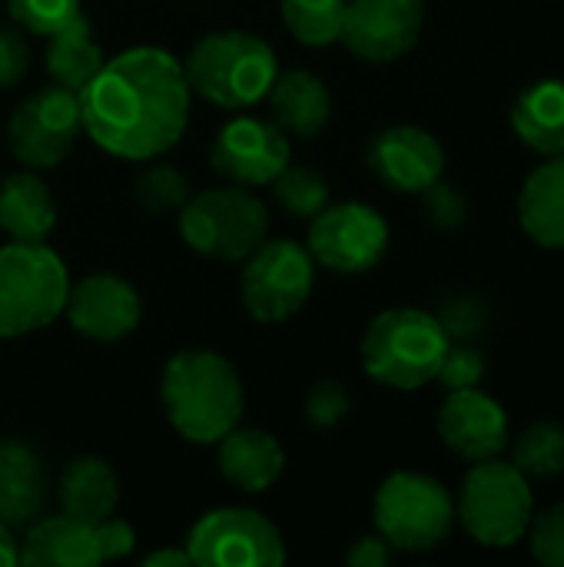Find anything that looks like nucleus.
I'll list each match as a JSON object with an SVG mask.
<instances>
[{"instance_id": "1", "label": "nucleus", "mask_w": 564, "mask_h": 567, "mask_svg": "<svg viewBox=\"0 0 564 567\" xmlns=\"http://www.w3.org/2000/svg\"><path fill=\"white\" fill-rule=\"evenodd\" d=\"M83 133L110 156L150 163L189 126V80L183 60L163 47H130L96 70L76 93Z\"/></svg>"}, {"instance_id": "2", "label": "nucleus", "mask_w": 564, "mask_h": 567, "mask_svg": "<svg viewBox=\"0 0 564 567\" xmlns=\"http://www.w3.org/2000/svg\"><path fill=\"white\" fill-rule=\"evenodd\" d=\"M160 402L180 439L216 445L243 425L246 389L226 355L213 349H183L163 365Z\"/></svg>"}, {"instance_id": "3", "label": "nucleus", "mask_w": 564, "mask_h": 567, "mask_svg": "<svg viewBox=\"0 0 564 567\" xmlns=\"http://www.w3.org/2000/svg\"><path fill=\"white\" fill-rule=\"evenodd\" d=\"M189 90L219 110H246L266 100L279 63L276 50L249 30H216L183 60Z\"/></svg>"}, {"instance_id": "4", "label": "nucleus", "mask_w": 564, "mask_h": 567, "mask_svg": "<svg viewBox=\"0 0 564 567\" xmlns=\"http://www.w3.org/2000/svg\"><path fill=\"white\" fill-rule=\"evenodd\" d=\"M452 339L439 316L425 309H386L362 336V369L372 382L399 392H416L435 382Z\"/></svg>"}, {"instance_id": "5", "label": "nucleus", "mask_w": 564, "mask_h": 567, "mask_svg": "<svg viewBox=\"0 0 564 567\" xmlns=\"http://www.w3.org/2000/svg\"><path fill=\"white\" fill-rule=\"evenodd\" d=\"M66 262L47 243L0 246V339H20L63 316Z\"/></svg>"}, {"instance_id": "6", "label": "nucleus", "mask_w": 564, "mask_h": 567, "mask_svg": "<svg viewBox=\"0 0 564 567\" xmlns=\"http://www.w3.org/2000/svg\"><path fill=\"white\" fill-rule=\"evenodd\" d=\"M535 515L529 478L502 458L472 462L455 498V522L482 548H512L525 538Z\"/></svg>"}, {"instance_id": "7", "label": "nucleus", "mask_w": 564, "mask_h": 567, "mask_svg": "<svg viewBox=\"0 0 564 567\" xmlns=\"http://www.w3.org/2000/svg\"><path fill=\"white\" fill-rule=\"evenodd\" d=\"M180 239L216 262H243L269 239V209L246 186H216L180 209Z\"/></svg>"}, {"instance_id": "8", "label": "nucleus", "mask_w": 564, "mask_h": 567, "mask_svg": "<svg viewBox=\"0 0 564 567\" xmlns=\"http://www.w3.org/2000/svg\"><path fill=\"white\" fill-rule=\"evenodd\" d=\"M376 532L392 551H432L455 528V498L422 472H392L372 502Z\"/></svg>"}, {"instance_id": "9", "label": "nucleus", "mask_w": 564, "mask_h": 567, "mask_svg": "<svg viewBox=\"0 0 564 567\" xmlns=\"http://www.w3.org/2000/svg\"><path fill=\"white\" fill-rule=\"evenodd\" d=\"M316 259L296 239H266L243 259L239 296L253 319L286 322L312 296Z\"/></svg>"}, {"instance_id": "10", "label": "nucleus", "mask_w": 564, "mask_h": 567, "mask_svg": "<svg viewBox=\"0 0 564 567\" xmlns=\"http://www.w3.org/2000/svg\"><path fill=\"white\" fill-rule=\"evenodd\" d=\"M193 565L203 567H279L286 542L279 528L256 508H213L186 535Z\"/></svg>"}, {"instance_id": "11", "label": "nucleus", "mask_w": 564, "mask_h": 567, "mask_svg": "<svg viewBox=\"0 0 564 567\" xmlns=\"http://www.w3.org/2000/svg\"><path fill=\"white\" fill-rule=\"evenodd\" d=\"M83 133L80 100L66 86H43L30 93L7 123V143L20 166L53 169L63 163Z\"/></svg>"}, {"instance_id": "12", "label": "nucleus", "mask_w": 564, "mask_h": 567, "mask_svg": "<svg viewBox=\"0 0 564 567\" xmlns=\"http://www.w3.org/2000/svg\"><path fill=\"white\" fill-rule=\"evenodd\" d=\"M306 249L312 252L316 266L359 276L382 262L389 249V223L376 206L336 203L309 219Z\"/></svg>"}, {"instance_id": "13", "label": "nucleus", "mask_w": 564, "mask_h": 567, "mask_svg": "<svg viewBox=\"0 0 564 567\" xmlns=\"http://www.w3.org/2000/svg\"><path fill=\"white\" fill-rule=\"evenodd\" d=\"M209 163L229 183L256 189V186H269L293 163V146L289 136L273 120L233 116L213 136Z\"/></svg>"}, {"instance_id": "14", "label": "nucleus", "mask_w": 564, "mask_h": 567, "mask_svg": "<svg viewBox=\"0 0 564 567\" xmlns=\"http://www.w3.org/2000/svg\"><path fill=\"white\" fill-rule=\"evenodd\" d=\"M425 27V0H349L339 43L369 63L409 53Z\"/></svg>"}, {"instance_id": "15", "label": "nucleus", "mask_w": 564, "mask_h": 567, "mask_svg": "<svg viewBox=\"0 0 564 567\" xmlns=\"http://www.w3.org/2000/svg\"><path fill=\"white\" fill-rule=\"evenodd\" d=\"M73 332L93 342H120L140 329L143 299L133 282L116 272H90L70 282L63 306Z\"/></svg>"}, {"instance_id": "16", "label": "nucleus", "mask_w": 564, "mask_h": 567, "mask_svg": "<svg viewBox=\"0 0 564 567\" xmlns=\"http://www.w3.org/2000/svg\"><path fill=\"white\" fill-rule=\"evenodd\" d=\"M439 435L449 452H455L465 462H485L499 458L509 449V412L499 399L472 389H455L439 409Z\"/></svg>"}, {"instance_id": "17", "label": "nucleus", "mask_w": 564, "mask_h": 567, "mask_svg": "<svg viewBox=\"0 0 564 567\" xmlns=\"http://www.w3.org/2000/svg\"><path fill=\"white\" fill-rule=\"evenodd\" d=\"M369 169L396 193H425L445 173V150L422 126H389L369 143Z\"/></svg>"}, {"instance_id": "18", "label": "nucleus", "mask_w": 564, "mask_h": 567, "mask_svg": "<svg viewBox=\"0 0 564 567\" xmlns=\"http://www.w3.org/2000/svg\"><path fill=\"white\" fill-rule=\"evenodd\" d=\"M216 465L229 485L259 495L279 482L286 468V452L269 432L236 425L229 435L216 442Z\"/></svg>"}, {"instance_id": "19", "label": "nucleus", "mask_w": 564, "mask_h": 567, "mask_svg": "<svg viewBox=\"0 0 564 567\" xmlns=\"http://www.w3.org/2000/svg\"><path fill=\"white\" fill-rule=\"evenodd\" d=\"M269 110H273V123L286 133V136H302L312 140L316 133L326 130L329 116H332V96L326 80H319L309 70H286L276 73L269 93Z\"/></svg>"}, {"instance_id": "20", "label": "nucleus", "mask_w": 564, "mask_h": 567, "mask_svg": "<svg viewBox=\"0 0 564 567\" xmlns=\"http://www.w3.org/2000/svg\"><path fill=\"white\" fill-rule=\"evenodd\" d=\"M0 229L13 243H47L57 229V203L37 169H17L0 179Z\"/></svg>"}, {"instance_id": "21", "label": "nucleus", "mask_w": 564, "mask_h": 567, "mask_svg": "<svg viewBox=\"0 0 564 567\" xmlns=\"http://www.w3.org/2000/svg\"><path fill=\"white\" fill-rule=\"evenodd\" d=\"M20 565L27 567H96L100 548L96 532L70 515H53L37 522L20 542Z\"/></svg>"}, {"instance_id": "22", "label": "nucleus", "mask_w": 564, "mask_h": 567, "mask_svg": "<svg viewBox=\"0 0 564 567\" xmlns=\"http://www.w3.org/2000/svg\"><path fill=\"white\" fill-rule=\"evenodd\" d=\"M519 223L545 249H564V156H548L519 193Z\"/></svg>"}, {"instance_id": "23", "label": "nucleus", "mask_w": 564, "mask_h": 567, "mask_svg": "<svg viewBox=\"0 0 564 567\" xmlns=\"http://www.w3.org/2000/svg\"><path fill=\"white\" fill-rule=\"evenodd\" d=\"M512 130L515 136L542 153L564 156V80L548 76L529 83L512 103Z\"/></svg>"}, {"instance_id": "24", "label": "nucleus", "mask_w": 564, "mask_h": 567, "mask_svg": "<svg viewBox=\"0 0 564 567\" xmlns=\"http://www.w3.org/2000/svg\"><path fill=\"white\" fill-rule=\"evenodd\" d=\"M57 495H60L63 515H70L76 522H86V525H100L103 518H110L116 512L120 478L103 458L83 455V458H73L63 468Z\"/></svg>"}, {"instance_id": "25", "label": "nucleus", "mask_w": 564, "mask_h": 567, "mask_svg": "<svg viewBox=\"0 0 564 567\" xmlns=\"http://www.w3.org/2000/svg\"><path fill=\"white\" fill-rule=\"evenodd\" d=\"M47 495L43 465L33 449L20 442H0V522L27 525L37 518Z\"/></svg>"}, {"instance_id": "26", "label": "nucleus", "mask_w": 564, "mask_h": 567, "mask_svg": "<svg viewBox=\"0 0 564 567\" xmlns=\"http://www.w3.org/2000/svg\"><path fill=\"white\" fill-rule=\"evenodd\" d=\"M103 60V47L96 43L93 27L83 13L47 37V73L57 86L80 93L96 76Z\"/></svg>"}, {"instance_id": "27", "label": "nucleus", "mask_w": 564, "mask_h": 567, "mask_svg": "<svg viewBox=\"0 0 564 567\" xmlns=\"http://www.w3.org/2000/svg\"><path fill=\"white\" fill-rule=\"evenodd\" d=\"M349 0H283L286 30L306 47L339 43Z\"/></svg>"}, {"instance_id": "28", "label": "nucleus", "mask_w": 564, "mask_h": 567, "mask_svg": "<svg viewBox=\"0 0 564 567\" xmlns=\"http://www.w3.org/2000/svg\"><path fill=\"white\" fill-rule=\"evenodd\" d=\"M512 465L525 478H555L564 475V425L535 422L529 425L512 452Z\"/></svg>"}, {"instance_id": "29", "label": "nucleus", "mask_w": 564, "mask_h": 567, "mask_svg": "<svg viewBox=\"0 0 564 567\" xmlns=\"http://www.w3.org/2000/svg\"><path fill=\"white\" fill-rule=\"evenodd\" d=\"M279 206L296 216V219H312L316 213H322L329 206V183L319 169L312 166H286L273 183Z\"/></svg>"}, {"instance_id": "30", "label": "nucleus", "mask_w": 564, "mask_h": 567, "mask_svg": "<svg viewBox=\"0 0 564 567\" xmlns=\"http://www.w3.org/2000/svg\"><path fill=\"white\" fill-rule=\"evenodd\" d=\"M133 196L150 213H180L193 196V189L180 166L150 159V166L140 169V176L133 179Z\"/></svg>"}, {"instance_id": "31", "label": "nucleus", "mask_w": 564, "mask_h": 567, "mask_svg": "<svg viewBox=\"0 0 564 567\" xmlns=\"http://www.w3.org/2000/svg\"><path fill=\"white\" fill-rule=\"evenodd\" d=\"M7 10L20 30L50 37L83 13V0H7Z\"/></svg>"}, {"instance_id": "32", "label": "nucleus", "mask_w": 564, "mask_h": 567, "mask_svg": "<svg viewBox=\"0 0 564 567\" xmlns=\"http://www.w3.org/2000/svg\"><path fill=\"white\" fill-rule=\"evenodd\" d=\"M525 538L539 565L564 567V502L532 515Z\"/></svg>"}, {"instance_id": "33", "label": "nucleus", "mask_w": 564, "mask_h": 567, "mask_svg": "<svg viewBox=\"0 0 564 567\" xmlns=\"http://www.w3.org/2000/svg\"><path fill=\"white\" fill-rule=\"evenodd\" d=\"M482 379H485V355L472 342H452L442 365H439L435 382L445 392H455V389H472Z\"/></svg>"}, {"instance_id": "34", "label": "nucleus", "mask_w": 564, "mask_h": 567, "mask_svg": "<svg viewBox=\"0 0 564 567\" xmlns=\"http://www.w3.org/2000/svg\"><path fill=\"white\" fill-rule=\"evenodd\" d=\"M352 409V399L346 392V385L339 379H322L312 385L309 399H306V419L316 429H336Z\"/></svg>"}, {"instance_id": "35", "label": "nucleus", "mask_w": 564, "mask_h": 567, "mask_svg": "<svg viewBox=\"0 0 564 567\" xmlns=\"http://www.w3.org/2000/svg\"><path fill=\"white\" fill-rule=\"evenodd\" d=\"M439 322L452 342H472L485 329L489 312H485V302H479L475 296H459V299H449L442 306Z\"/></svg>"}, {"instance_id": "36", "label": "nucleus", "mask_w": 564, "mask_h": 567, "mask_svg": "<svg viewBox=\"0 0 564 567\" xmlns=\"http://www.w3.org/2000/svg\"><path fill=\"white\" fill-rule=\"evenodd\" d=\"M422 196H425V216H429V223L435 229H462L465 226V219H469V199H465V193H459L455 186H449V183L439 179Z\"/></svg>"}, {"instance_id": "37", "label": "nucleus", "mask_w": 564, "mask_h": 567, "mask_svg": "<svg viewBox=\"0 0 564 567\" xmlns=\"http://www.w3.org/2000/svg\"><path fill=\"white\" fill-rule=\"evenodd\" d=\"M30 66V47L20 27L0 23V90L17 86L27 76Z\"/></svg>"}, {"instance_id": "38", "label": "nucleus", "mask_w": 564, "mask_h": 567, "mask_svg": "<svg viewBox=\"0 0 564 567\" xmlns=\"http://www.w3.org/2000/svg\"><path fill=\"white\" fill-rule=\"evenodd\" d=\"M96 532V548H100V561H120V558H130L133 548H136V532L130 522L123 518H103L100 525H93Z\"/></svg>"}, {"instance_id": "39", "label": "nucleus", "mask_w": 564, "mask_h": 567, "mask_svg": "<svg viewBox=\"0 0 564 567\" xmlns=\"http://www.w3.org/2000/svg\"><path fill=\"white\" fill-rule=\"evenodd\" d=\"M392 561V545L376 532V535H362L349 551H346V565L352 567H386Z\"/></svg>"}, {"instance_id": "40", "label": "nucleus", "mask_w": 564, "mask_h": 567, "mask_svg": "<svg viewBox=\"0 0 564 567\" xmlns=\"http://www.w3.org/2000/svg\"><path fill=\"white\" fill-rule=\"evenodd\" d=\"M143 565L146 567H186L193 565V558H189V551L183 548V551H173V548H163V551H153V555H146L143 558Z\"/></svg>"}, {"instance_id": "41", "label": "nucleus", "mask_w": 564, "mask_h": 567, "mask_svg": "<svg viewBox=\"0 0 564 567\" xmlns=\"http://www.w3.org/2000/svg\"><path fill=\"white\" fill-rule=\"evenodd\" d=\"M20 565V542L13 538L10 525L0 522V567H17Z\"/></svg>"}]
</instances>
